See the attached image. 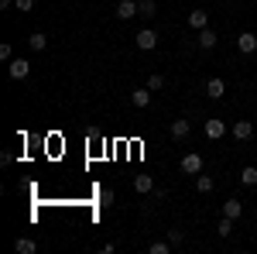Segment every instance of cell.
Listing matches in <instances>:
<instances>
[{"instance_id":"obj_1","label":"cell","mask_w":257,"mask_h":254,"mask_svg":"<svg viewBox=\"0 0 257 254\" xmlns=\"http://www.w3.org/2000/svg\"><path fill=\"white\" fill-rule=\"evenodd\" d=\"M134 41H138V48L151 52V48H158V31H155V28H141Z\"/></svg>"},{"instance_id":"obj_2","label":"cell","mask_w":257,"mask_h":254,"mask_svg":"<svg viewBox=\"0 0 257 254\" xmlns=\"http://www.w3.org/2000/svg\"><path fill=\"white\" fill-rule=\"evenodd\" d=\"M185 176H199L202 172V155H196V151H189V155H182V165H178Z\"/></svg>"},{"instance_id":"obj_3","label":"cell","mask_w":257,"mask_h":254,"mask_svg":"<svg viewBox=\"0 0 257 254\" xmlns=\"http://www.w3.org/2000/svg\"><path fill=\"white\" fill-rule=\"evenodd\" d=\"M202 134L209 137V141H219V137L226 134V120H219V117L206 120V124H202Z\"/></svg>"},{"instance_id":"obj_4","label":"cell","mask_w":257,"mask_h":254,"mask_svg":"<svg viewBox=\"0 0 257 254\" xmlns=\"http://www.w3.org/2000/svg\"><path fill=\"white\" fill-rule=\"evenodd\" d=\"M237 52H240V55H254V52H257V35H254V31H240Z\"/></svg>"},{"instance_id":"obj_5","label":"cell","mask_w":257,"mask_h":254,"mask_svg":"<svg viewBox=\"0 0 257 254\" xmlns=\"http://www.w3.org/2000/svg\"><path fill=\"white\" fill-rule=\"evenodd\" d=\"M138 14H141L138 0H120V4H117V18L120 21H131V18H138Z\"/></svg>"},{"instance_id":"obj_6","label":"cell","mask_w":257,"mask_h":254,"mask_svg":"<svg viewBox=\"0 0 257 254\" xmlns=\"http://www.w3.org/2000/svg\"><path fill=\"white\" fill-rule=\"evenodd\" d=\"M216 31H213V28H202V31H199L196 35V45L199 48H202V52H213V48H216Z\"/></svg>"},{"instance_id":"obj_7","label":"cell","mask_w":257,"mask_h":254,"mask_svg":"<svg viewBox=\"0 0 257 254\" xmlns=\"http://www.w3.org/2000/svg\"><path fill=\"white\" fill-rule=\"evenodd\" d=\"M230 134L237 137V141H250V137H254V124H250V120H233Z\"/></svg>"},{"instance_id":"obj_8","label":"cell","mask_w":257,"mask_h":254,"mask_svg":"<svg viewBox=\"0 0 257 254\" xmlns=\"http://www.w3.org/2000/svg\"><path fill=\"white\" fill-rule=\"evenodd\" d=\"M151 93H155V90H148V86H141V90H131V103H134L138 110H144V107L151 103Z\"/></svg>"},{"instance_id":"obj_9","label":"cell","mask_w":257,"mask_h":254,"mask_svg":"<svg viewBox=\"0 0 257 254\" xmlns=\"http://www.w3.org/2000/svg\"><path fill=\"white\" fill-rule=\"evenodd\" d=\"M7 72H11V79H28V72H31V62L14 59L11 65H7Z\"/></svg>"},{"instance_id":"obj_10","label":"cell","mask_w":257,"mask_h":254,"mask_svg":"<svg viewBox=\"0 0 257 254\" xmlns=\"http://www.w3.org/2000/svg\"><path fill=\"white\" fill-rule=\"evenodd\" d=\"M206 93H209L213 100H223V97H226V82H223L219 76H213L209 82H206Z\"/></svg>"},{"instance_id":"obj_11","label":"cell","mask_w":257,"mask_h":254,"mask_svg":"<svg viewBox=\"0 0 257 254\" xmlns=\"http://www.w3.org/2000/svg\"><path fill=\"white\" fill-rule=\"evenodd\" d=\"M223 216L240 220V216H243V203H240V199H226V203H223Z\"/></svg>"},{"instance_id":"obj_12","label":"cell","mask_w":257,"mask_h":254,"mask_svg":"<svg viewBox=\"0 0 257 254\" xmlns=\"http://www.w3.org/2000/svg\"><path fill=\"white\" fill-rule=\"evenodd\" d=\"M189 131H192V124H189V120H172V137H175V141H185Z\"/></svg>"},{"instance_id":"obj_13","label":"cell","mask_w":257,"mask_h":254,"mask_svg":"<svg viewBox=\"0 0 257 254\" xmlns=\"http://www.w3.org/2000/svg\"><path fill=\"white\" fill-rule=\"evenodd\" d=\"M189 28H196V31L209 28V14H206V11H192V14H189Z\"/></svg>"},{"instance_id":"obj_14","label":"cell","mask_w":257,"mask_h":254,"mask_svg":"<svg viewBox=\"0 0 257 254\" xmlns=\"http://www.w3.org/2000/svg\"><path fill=\"white\" fill-rule=\"evenodd\" d=\"M14 251H18V254H35V251H38V244H35L31 237H18V240H14Z\"/></svg>"},{"instance_id":"obj_15","label":"cell","mask_w":257,"mask_h":254,"mask_svg":"<svg viewBox=\"0 0 257 254\" xmlns=\"http://www.w3.org/2000/svg\"><path fill=\"white\" fill-rule=\"evenodd\" d=\"M151 189H155V179L151 176H134V193H151Z\"/></svg>"},{"instance_id":"obj_16","label":"cell","mask_w":257,"mask_h":254,"mask_svg":"<svg viewBox=\"0 0 257 254\" xmlns=\"http://www.w3.org/2000/svg\"><path fill=\"white\" fill-rule=\"evenodd\" d=\"M138 4H141V14H138V18L151 21L155 14H158V4H155V0H138Z\"/></svg>"},{"instance_id":"obj_17","label":"cell","mask_w":257,"mask_h":254,"mask_svg":"<svg viewBox=\"0 0 257 254\" xmlns=\"http://www.w3.org/2000/svg\"><path fill=\"white\" fill-rule=\"evenodd\" d=\"M28 45H31L35 52H45V48H48V35H45V31H35V35L28 38Z\"/></svg>"},{"instance_id":"obj_18","label":"cell","mask_w":257,"mask_h":254,"mask_svg":"<svg viewBox=\"0 0 257 254\" xmlns=\"http://www.w3.org/2000/svg\"><path fill=\"white\" fill-rule=\"evenodd\" d=\"M240 182H243V186H257V168L254 165H243V168H240Z\"/></svg>"},{"instance_id":"obj_19","label":"cell","mask_w":257,"mask_h":254,"mask_svg":"<svg viewBox=\"0 0 257 254\" xmlns=\"http://www.w3.org/2000/svg\"><path fill=\"white\" fill-rule=\"evenodd\" d=\"M196 189H199V193H213V189H216V179H213V176H199L196 179Z\"/></svg>"},{"instance_id":"obj_20","label":"cell","mask_w":257,"mask_h":254,"mask_svg":"<svg viewBox=\"0 0 257 254\" xmlns=\"http://www.w3.org/2000/svg\"><path fill=\"white\" fill-rule=\"evenodd\" d=\"M233 223H237V220H230V216H223V220L216 223V234H219V237H230V234H233Z\"/></svg>"},{"instance_id":"obj_21","label":"cell","mask_w":257,"mask_h":254,"mask_svg":"<svg viewBox=\"0 0 257 254\" xmlns=\"http://www.w3.org/2000/svg\"><path fill=\"white\" fill-rule=\"evenodd\" d=\"M172 247H175L172 240H155V244H151L148 251H151V254H172Z\"/></svg>"},{"instance_id":"obj_22","label":"cell","mask_w":257,"mask_h":254,"mask_svg":"<svg viewBox=\"0 0 257 254\" xmlns=\"http://www.w3.org/2000/svg\"><path fill=\"white\" fill-rule=\"evenodd\" d=\"M161 86H165V76H161V72H151V76H148V90H155V93H158Z\"/></svg>"},{"instance_id":"obj_23","label":"cell","mask_w":257,"mask_h":254,"mask_svg":"<svg viewBox=\"0 0 257 254\" xmlns=\"http://www.w3.org/2000/svg\"><path fill=\"white\" fill-rule=\"evenodd\" d=\"M0 62H14V48L11 45H0Z\"/></svg>"},{"instance_id":"obj_24","label":"cell","mask_w":257,"mask_h":254,"mask_svg":"<svg viewBox=\"0 0 257 254\" xmlns=\"http://www.w3.org/2000/svg\"><path fill=\"white\" fill-rule=\"evenodd\" d=\"M14 7H18L21 14H28V11H31V7H35V0H14Z\"/></svg>"},{"instance_id":"obj_25","label":"cell","mask_w":257,"mask_h":254,"mask_svg":"<svg viewBox=\"0 0 257 254\" xmlns=\"http://www.w3.org/2000/svg\"><path fill=\"white\" fill-rule=\"evenodd\" d=\"M168 240H172V244H175V247H178V244L185 240V234H182V230H168Z\"/></svg>"},{"instance_id":"obj_26","label":"cell","mask_w":257,"mask_h":254,"mask_svg":"<svg viewBox=\"0 0 257 254\" xmlns=\"http://www.w3.org/2000/svg\"><path fill=\"white\" fill-rule=\"evenodd\" d=\"M99 203L110 206V203H113V189H103V193H99Z\"/></svg>"},{"instance_id":"obj_27","label":"cell","mask_w":257,"mask_h":254,"mask_svg":"<svg viewBox=\"0 0 257 254\" xmlns=\"http://www.w3.org/2000/svg\"><path fill=\"white\" fill-rule=\"evenodd\" d=\"M11 4H14V0H0V11H7V7H11Z\"/></svg>"}]
</instances>
